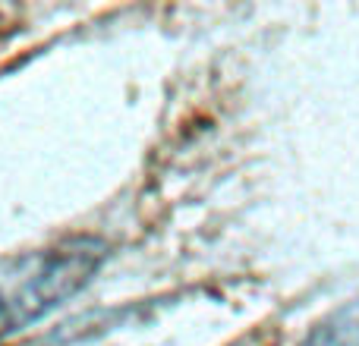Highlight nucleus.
I'll return each instance as SVG.
<instances>
[{
	"mask_svg": "<svg viewBox=\"0 0 359 346\" xmlns=\"http://www.w3.org/2000/svg\"><path fill=\"white\" fill-rule=\"evenodd\" d=\"M107 258L104 242L92 236L57 242L0 261V340L19 334L82 293Z\"/></svg>",
	"mask_w": 359,
	"mask_h": 346,
	"instance_id": "f257e3e1",
	"label": "nucleus"
},
{
	"mask_svg": "<svg viewBox=\"0 0 359 346\" xmlns=\"http://www.w3.org/2000/svg\"><path fill=\"white\" fill-rule=\"evenodd\" d=\"M303 346H359V303L347 305L325 324H318Z\"/></svg>",
	"mask_w": 359,
	"mask_h": 346,
	"instance_id": "f03ea898",
	"label": "nucleus"
}]
</instances>
